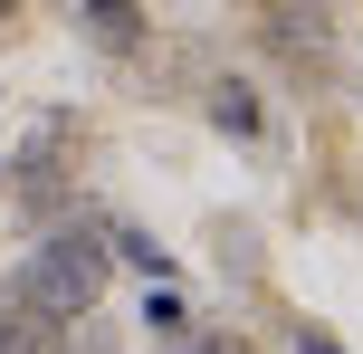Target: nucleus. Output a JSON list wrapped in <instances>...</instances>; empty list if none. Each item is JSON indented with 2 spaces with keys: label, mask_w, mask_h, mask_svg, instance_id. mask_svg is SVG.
Wrapping results in <instances>:
<instances>
[{
  "label": "nucleus",
  "mask_w": 363,
  "mask_h": 354,
  "mask_svg": "<svg viewBox=\"0 0 363 354\" xmlns=\"http://www.w3.org/2000/svg\"><path fill=\"white\" fill-rule=\"evenodd\" d=\"M96 287H106V249L67 230V240H48V249L10 278V297L29 306V316H48V326H77V316L96 306Z\"/></svg>",
  "instance_id": "1"
},
{
  "label": "nucleus",
  "mask_w": 363,
  "mask_h": 354,
  "mask_svg": "<svg viewBox=\"0 0 363 354\" xmlns=\"http://www.w3.org/2000/svg\"><path fill=\"white\" fill-rule=\"evenodd\" d=\"M48 345H57V326H48V316H29L19 297L0 306V354H48Z\"/></svg>",
  "instance_id": "2"
},
{
  "label": "nucleus",
  "mask_w": 363,
  "mask_h": 354,
  "mask_svg": "<svg viewBox=\"0 0 363 354\" xmlns=\"http://www.w3.org/2000/svg\"><path fill=\"white\" fill-rule=\"evenodd\" d=\"M144 326H153L163 345H191V306H182L172 287H163V297H144Z\"/></svg>",
  "instance_id": "5"
},
{
  "label": "nucleus",
  "mask_w": 363,
  "mask_h": 354,
  "mask_svg": "<svg viewBox=\"0 0 363 354\" xmlns=\"http://www.w3.org/2000/svg\"><path fill=\"white\" fill-rule=\"evenodd\" d=\"M211 115H220L230 134H258V106H249V87H239V77H220V87H211Z\"/></svg>",
  "instance_id": "4"
},
{
  "label": "nucleus",
  "mask_w": 363,
  "mask_h": 354,
  "mask_svg": "<svg viewBox=\"0 0 363 354\" xmlns=\"http://www.w3.org/2000/svg\"><path fill=\"white\" fill-rule=\"evenodd\" d=\"M172 354H239V345H172Z\"/></svg>",
  "instance_id": "6"
},
{
  "label": "nucleus",
  "mask_w": 363,
  "mask_h": 354,
  "mask_svg": "<svg viewBox=\"0 0 363 354\" xmlns=\"http://www.w3.org/2000/svg\"><path fill=\"white\" fill-rule=\"evenodd\" d=\"M86 29L106 38V48H134V38H144V29H134V10H125V0H86Z\"/></svg>",
  "instance_id": "3"
}]
</instances>
